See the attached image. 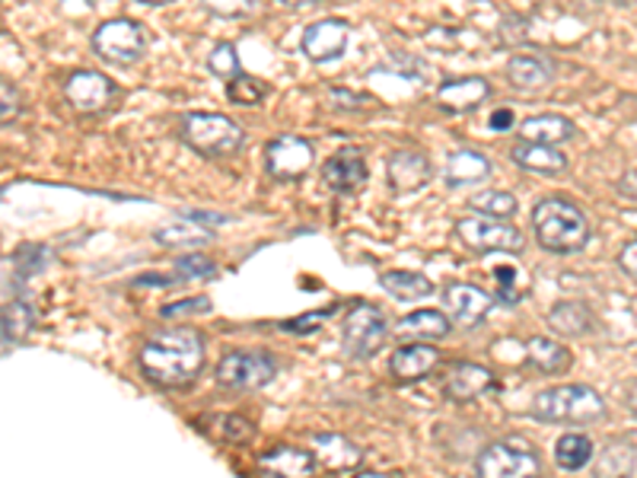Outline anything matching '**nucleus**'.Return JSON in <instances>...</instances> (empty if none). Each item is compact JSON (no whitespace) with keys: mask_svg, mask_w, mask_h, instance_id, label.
<instances>
[{"mask_svg":"<svg viewBox=\"0 0 637 478\" xmlns=\"http://www.w3.org/2000/svg\"><path fill=\"white\" fill-rule=\"evenodd\" d=\"M141 370L150 382L163 386V389H182L204 367V338L192 326H176V329H163L153 332L141 344Z\"/></svg>","mask_w":637,"mask_h":478,"instance_id":"nucleus-1","label":"nucleus"},{"mask_svg":"<svg viewBox=\"0 0 637 478\" xmlns=\"http://www.w3.org/2000/svg\"><path fill=\"white\" fill-rule=\"evenodd\" d=\"M533 230L542 249L555 255H574L589 242L587 214L561 194H548L533 207Z\"/></svg>","mask_w":637,"mask_h":478,"instance_id":"nucleus-2","label":"nucleus"},{"mask_svg":"<svg viewBox=\"0 0 637 478\" xmlns=\"http://www.w3.org/2000/svg\"><path fill=\"white\" fill-rule=\"evenodd\" d=\"M533 418L548 425H596L606 418V399L584 382L551 386L533 399Z\"/></svg>","mask_w":637,"mask_h":478,"instance_id":"nucleus-3","label":"nucleus"},{"mask_svg":"<svg viewBox=\"0 0 637 478\" xmlns=\"http://www.w3.org/2000/svg\"><path fill=\"white\" fill-rule=\"evenodd\" d=\"M182 141L207 160H227L245 147L243 128L220 112H189L179 128Z\"/></svg>","mask_w":637,"mask_h":478,"instance_id":"nucleus-4","label":"nucleus"},{"mask_svg":"<svg viewBox=\"0 0 637 478\" xmlns=\"http://www.w3.org/2000/svg\"><path fill=\"white\" fill-rule=\"evenodd\" d=\"M93 51L109 64L131 67L148 54V33L135 20H105L93 33Z\"/></svg>","mask_w":637,"mask_h":478,"instance_id":"nucleus-5","label":"nucleus"},{"mask_svg":"<svg viewBox=\"0 0 637 478\" xmlns=\"http://www.w3.org/2000/svg\"><path fill=\"white\" fill-rule=\"evenodd\" d=\"M456 237L462 239L472 252H523L526 239L523 234L507 224L504 217H494V214H479V217H466V221H456Z\"/></svg>","mask_w":637,"mask_h":478,"instance_id":"nucleus-6","label":"nucleus"},{"mask_svg":"<svg viewBox=\"0 0 637 478\" xmlns=\"http://www.w3.org/2000/svg\"><path fill=\"white\" fill-rule=\"evenodd\" d=\"M390 335V323L380 306L373 303H354L342 323V341L347 354L354 357H373Z\"/></svg>","mask_w":637,"mask_h":478,"instance_id":"nucleus-7","label":"nucleus"},{"mask_svg":"<svg viewBox=\"0 0 637 478\" xmlns=\"http://www.w3.org/2000/svg\"><path fill=\"white\" fill-rule=\"evenodd\" d=\"M278 364L268 351H230L224 354V361L217 364V382L227 389H240V392H252L262 389L275 380Z\"/></svg>","mask_w":637,"mask_h":478,"instance_id":"nucleus-8","label":"nucleus"},{"mask_svg":"<svg viewBox=\"0 0 637 478\" xmlns=\"http://www.w3.org/2000/svg\"><path fill=\"white\" fill-rule=\"evenodd\" d=\"M539 456L526 443H517V440L488 443L475 460V473L482 478H526L539 476Z\"/></svg>","mask_w":637,"mask_h":478,"instance_id":"nucleus-9","label":"nucleus"},{"mask_svg":"<svg viewBox=\"0 0 637 478\" xmlns=\"http://www.w3.org/2000/svg\"><path fill=\"white\" fill-rule=\"evenodd\" d=\"M316 153H313V143L294 138V135H284V138H275V141L265 147V169L271 179L278 183H294L303 179L306 169L313 166Z\"/></svg>","mask_w":637,"mask_h":478,"instance_id":"nucleus-10","label":"nucleus"},{"mask_svg":"<svg viewBox=\"0 0 637 478\" xmlns=\"http://www.w3.org/2000/svg\"><path fill=\"white\" fill-rule=\"evenodd\" d=\"M115 96H118V87L105 74H99V71H74L64 80V99L77 112H87V115L109 109L115 102Z\"/></svg>","mask_w":637,"mask_h":478,"instance_id":"nucleus-11","label":"nucleus"},{"mask_svg":"<svg viewBox=\"0 0 637 478\" xmlns=\"http://www.w3.org/2000/svg\"><path fill=\"white\" fill-rule=\"evenodd\" d=\"M347 39H351V29L344 26L342 20H319V23H309L303 29L300 48L309 61L326 64V61L342 58L347 51Z\"/></svg>","mask_w":637,"mask_h":478,"instance_id":"nucleus-12","label":"nucleus"},{"mask_svg":"<svg viewBox=\"0 0 637 478\" xmlns=\"http://www.w3.org/2000/svg\"><path fill=\"white\" fill-rule=\"evenodd\" d=\"M322 183L332 191H357L367 183V156L360 147H342L322 163Z\"/></svg>","mask_w":637,"mask_h":478,"instance_id":"nucleus-13","label":"nucleus"},{"mask_svg":"<svg viewBox=\"0 0 637 478\" xmlns=\"http://www.w3.org/2000/svg\"><path fill=\"white\" fill-rule=\"evenodd\" d=\"M386 176L395 194H411V191L424 189L434 179V166L424 153L418 150H398L386 163Z\"/></svg>","mask_w":637,"mask_h":478,"instance_id":"nucleus-14","label":"nucleus"},{"mask_svg":"<svg viewBox=\"0 0 637 478\" xmlns=\"http://www.w3.org/2000/svg\"><path fill=\"white\" fill-rule=\"evenodd\" d=\"M443 303H446V310H449V316L456 323L475 329L488 316V310L494 306V297L475 285H449L443 290Z\"/></svg>","mask_w":637,"mask_h":478,"instance_id":"nucleus-15","label":"nucleus"},{"mask_svg":"<svg viewBox=\"0 0 637 478\" xmlns=\"http://www.w3.org/2000/svg\"><path fill=\"white\" fill-rule=\"evenodd\" d=\"M437 364H441V351L424 344V341L402 344V348H395V354L390 357V370H393V377L398 382L424 380Z\"/></svg>","mask_w":637,"mask_h":478,"instance_id":"nucleus-16","label":"nucleus"},{"mask_svg":"<svg viewBox=\"0 0 637 478\" xmlns=\"http://www.w3.org/2000/svg\"><path fill=\"white\" fill-rule=\"evenodd\" d=\"M494 374L482 364H472V361H462V364H453L449 377L443 382V392L456 402H472L479 395H485L488 389H494Z\"/></svg>","mask_w":637,"mask_h":478,"instance_id":"nucleus-17","label":"nucleus"},{"mask_svg":"<svg viewBox=\"0 0 637 478\" xmlns=\"http://www.w3.org/2000/svg\"><path fill=\"white\" fill-rule=\"evenodd\" d=\"M313 453H316V463L332 469V473H344V469H357L360 460H364V450L347 440L344 433H316L313 437Z\"/></svg>","mask_w":637,"mask_h":478,"instance_id":"nucleus-18","label":"nucleus"},{"mask_svg":"<svg viewBox=\"0 0 637 478\" xmlns=\"http://www.w3.org/2000/svg\"><path fill=\"white\" fill-rule=\"evenodd\" d=\"M510 160H513L520 169H526V173H539V176H558V173H564V169H568V156H564L558 147H551V143H536V141L517 143V147L510 150Z\"/></svg>","mask_w":637,"mask_h":478,"instance_id":"nucleus-19","label":"nucleus"},{"mask_svg":"<svg viewBox=\"0 0 637 478\" xmlns=\"http://www.w3.org/2000/svg\"><path fill=\"white\" fill-rule=\"evenodd\" d=\"M491 96V84L485 77H459L446 80L437 90V102L446 112H472Z\"/></svg>","mask_w":637,"mask_h":478,"instance_id":"nucleus-20","label":"nucleus"},{"mask_svg":"<svg viewBox=\"0 0 637 478\" xmlns=\"http://www.w3.org/2000/svg\"><path fill=\"white\" fill-rule=\"evenodd\" d=\"M507 80L517 90H545L555 80V64L542 54H513L507 61Z\"/></svg>","mask_w":637,"mask_h":478,"instance_id":"nucleus-21","label":"nucleus"},{"mask_svg":"<svg viewBox=\"0 0 637 478\" xmlns=\"http://www.w3.org/2000/svg\"><path fill=\"white\" fill-rule=\"evenodd\" d=\"M491 176V160L479 150H456L449 160H446V169H443V179L446 186L453 189H462V186H479Z\"/></svg>","mask_w":637,"mask_h":478,"instance_id":"nucleus-22","label":"nucleus"},{"mask_svg":"<svg viewBox=\"0 0 637 478\" xmlns=\"http://www.w3.org/2000/svg\"><path fill=\"white\" fill-rule=\"evenodd\" d=\"M258 466L271 476H313L316 473V453L309 450H300V446H275L268 450Z\"/></svg>","mask_w":637,"mask_h":478,"instance_id":"nucleus-23","label":"nucleus"},{"mask_svg":"<svg viewBox=\"0 0 637 478\" xmlns=\"http://www.w3.org/2000/svg\"><path fill=\"white\" fill-rule=\"evenodd\" d=\"M574 135H577V131H574V125H571L564 115H558V112L533 115V118H526V122L520 125V138H523V141L551 143V147L574 141Z\"/></svg>","mask_w":637,"mask_h":478,"instance_id":"nucleus-24","label":"nucleus"},{"mask_svg":"<svg viewBox=\"0 0 637 478\" xmlns=\"http://www.w3.org/2000/svg\"><path fill=\"white\" fill-rule=\"evenodd\" d=\"M526 364L542 370V374H564L574 364V354L564 344H558L545 335H536L526 344Z\"/></svg>","mask_w":637,"mask_h":478,"instance_id":"nucleus-25","label":"nucleus"},{"mask_svg":"<svg viewBox=\"0 0 637 478\" xmlns=\"http://www.w3.org/2000/svg\"><path fill=\"white\" fill-rule=\"evenodd\" d=\"M548 326L564 338H581L593 329V313L587 303L581 300H564L558 306H551L548 313Z\"/></svg>","mask_w":637,"mask_h":478,"instance_id":"nucleus-26","label":"nucleus"},{"mask_svg":"<svg viewBox=\"0 0 637 478\" xmlns=\"http://www.w3.org/2000/svg\"><path fill=\"white\" fill-rule=\"evenodd\" d=\"M380 285L402 303H415V300H424L434 293V281L421 272H383Z\"/></svg>","mask_w":637,"mask_h":478,"instance_id":"nucleus-27","label":"nucleus"},{"mask_svg":"<svg viewBox=\"0 0 637 478\" xmlns=\"http://www.w3.org/2000/svg\"><path fill=\"white\" fill-rule=\"evenodd\" d=\"M449 329L453 326L441 310H415L405 319H398L395 335H402V338H443V335H449Z\"/></svg>","mask_w":637,"mask_h":478,"instance_id":"nucleus-28","label":"nucleus"},{"mask_svg":"<svg viewBox=\"0 0 637 478\" xmlns=\"http://www.w3.org/2000/svg\"><path fill=\"white\" fill-rule=\"evenodd\" d=\"M153 239L160 246H166V249H198V246H211L214 234L204 230V227H198L195 221L189 217V221H176L169 227L153 230Z\"/></svg>","mask_w":637,"mask_h":478,"instance_id":"nucleus-29","label":"nucleus"},{"mask_svg":"<svg viewBox=\"0 0 637 478\" xmlns=\"http://www.w3.org/2000/svg\"><path fill=\"white\" fill-rule=\"evenodd\" d=\"M589 460H593V440H589L587 433H564V437H558V443H555V463L564 469V473H577V469H584L589 466Z\"/></svg>","mask_w":637,"mask_h":478,"instance_id":"nucleus-30","label":"nucleus"},{"mask_svg":"<svg viewBox=\"0 0 637 478\" xmlns=\"http://www.w3.org/2000/svg\"><path fill=\"white\" fill-rule=\"evenodd\" d=\"M36 326V310L26 300H13L3 306V348L23 341Z\"/></svg>","mask_w":637,"mask_h":478,"instance_id":"nucleus-31","label":"nucleus"},{"mask_svg":"<svg viewBox=\"0 0 637 478\" xmlns=\"http://www.w3.org/2000/svg\"><path fill=\"white\" fill-rule=\"evenodd\" d=\"M268 93H271V87L265 80L252 77V74H240V77L227 80V99L233 105H262Z\"/></svg>","mask_w":637,"mask_h":478,"instance_id":"nucleus-32","label":"nucleus"},{"mask_svg":"<svg viewBox=\"0 0 637 478\" xmlns=\"http://www.w3.org/2000/svg\"><path fill=\"white\" fill-rule=\"evenodd\" d=\"M207 71H211L217 80H233V77H240L243 67H240L237 46H233V42H220V46L214 48V51L207 54Z\"/></svg>","mask_w":637,"mask_h":478,"instance_id":"nucleus-33","label":"nucleus"},{"mask_svg":"<svg viewBox=\"0 0 637 478\" xmlns=\"http://www.w3.org/2000/svg\"><path fill=\"white\" fill-rule=\"evenodd\" d=\"M472 211L479 214H494V217H510L517 214V198L510 191H479L472 194Z\"/></svg>","mask_w":637,"mask_h":478,"instance_id":"nucleus-34","label":"nucleus"},{"mask_svg":"<svg viewBox=\"0 0 637 478\" xmlns=\"http://www.w3.org/2000/svg\"><path fill=\"white\" fill-rule=\"evenodd\" d=\"M217 275V265L204 255H182L176 259V278L179 281H189V278H214Z\"/></svg>","mask_w":637,"mask_h":478,"instance_id":"nucleus-35","label":"nucleus"},{"mask_svg":"<svg viewBox=\"0 0 637 478\" xmlns=\"http://www.w3.org/2000/svg\"><path fill=\"white\" fill-rule=\"evenodd\" d=\"M204 10H211L214 16H224V20H243L255 10V0H201Z\"/></svg>","mask_w":637,"mask_h":478,"instance_id":"nucleus-36","label":"nucleus"},{"mask_svg":"<svg viewBox=\"0 0 637 478\" xmlns=\"http://www.w3.org/2000/svg\"><path fill=\"white\" fill-rule=\"evenodd\" d=\"M494 278H497V297H500L507 306H513V303H520V300H523V290L517 287V268L504 265V268H497V272H494Z\"/></svg>","mask_w":637,"mask_h":478,"instance_id":"nucleus-37","label":"nucleus"},{"mask_svg":"<svg viewBox=\"0 0 637 478\" xmlns=\"http://www.w3.org/2000/svg\"><path fill=\"white\" fill-rule=\"evenodd\" d=\"M255 428L245 422L243 415H220V437L230 440V443H249Z\"/></svg>","mask_w":637,"mask_h":478,"instance_id":"nucleus-38","label":"nucleus"},{"mask_svg":"<svg viewBox=\"0 0 637 478\" xmlns=\"http://www.w3.org/2000/svg\"><path fill=\"white\" fill-rule=\"evenodd\" d=\"M195 313H211L207 297H192V300H179V303L163 306V319H179V316H195Z\"/></svg>","mask_w":637,"mask_h":478,"instance_id":"nucleus-39","label":"nucleus"},{"mask_svg":"<svg viewBox=\"0 0 637 478\" xmlns=\"http://www.w3.org/2000/svg\"><path fill=\"white\" fill-rule=\"evenodd\" d=\"M16 268H20V275H33V272H39L42 268V262H46V249H39V246H23L20 252H16Z\"/></svg>","mask_w":637,"mask_h":478,"instance_id":"nucleus-40","label":"nucleus"},{"mask_svg":"<svg viewBox=\"0 0 637 478\" xmlns=\"http://www.w3.org/2000/svg\"><path fill=\"white\" fill-rule=\"evenodd\" d=\"M329 313H332V310H326V313H303V316H296V319H291V323H281V329H284V332H294V335L316 332Z\"/></svg>","mask_w":637,"mask_h":478,"instance_id":"nucleus-41","label":"nucleus"},{"mask_svg":"<svg viewBox=\"0 0 637 478\" xmlns=\"http://www.w3.org/2000/svg\"><path fill=\"white\" fill-rule=\"evenodd\" d=\"M0 99H3L0 122H3V125H10V122L20 115V93H16V87H10V84L3 80V87H0Z\"/></svg>","mask_w":637,"mask_h":478,"instance_id":"nucleus-42","label":"nucleus"},{"mask_svg":"<svg viewBox=\"0 0 637 478\" xmlns=\"http://www.w3.org/2000/svg\"><path fill=\"white\" fill-rule=\"evenodd\" d=\"M332 96V102L339 105V109H360V105H377L373 99H367V96H354L351 90H329Z\"/></svg>","mask_w":637,"mask_h":478,"instance_id":"nucleus-43","label":"nucleus"},{"mask_svg":"<svg viewBox=\"0 0 637 478\" xmlns=\"http://www.w3.org/2000/svg\"><path fill=\"white\" fill-rule=\"evenodd\" d=\"M619 265H622V272H625V275L637 278V239L635 242H628V246L619 252Z\"/></svg>","mask_w":637,"mask_h":478,"instance_id":"nucleus-44","label":"nucleus"},{"mask_svg":"<svg viewBox=\"0 0 637 478\" xmlns=\"http://www.w3.org/2000/svg\"><path fill=\"white\" fill-rule=\"evenodd\" d=\"M517 122H513V109H497L494 115H491V128L494 131H510Z\"/></svg>","mask_w":637,"mask_h":478,"instance_id":"nucleus-45","label":"nucleus"},{"mask_svg":"<svg viewBox=\"0 0 637 478\" xmlns=\"http://www.w3.org/2000/svg\"><path fill=\"white\" fill-rule=\"evenodd\" d=\"M619 194H622L625 201H637V169L625 173V176L619 179Z\"/></svg>","mask_w":637,"mask_h":478,"instance_id":"nucleus-46","label":"nucleus"},{"mask_svg":"<svg viewBox=\"0 0 637 478\" xmlns=\"http://www.w3.org/2000/svg\"><path fill=\"white\" fill-rule=\"evenodd\" d=\"M189 217H195L198 224H227V217H220V214H201V211H192Z\"/></svg>","mask_w":637,"mask_h":478,"instance_id":"nucleus-47","label":"nucleus"},{"mask_svg":"<svg viewBox=\"0 0 637 478\" xmlns=\"http://www.w3.org/2000/svg\"><path fill=\"white\" fill-rule=\"evenodd\" d=\"M625 402H628V408L637 415V380L628 382V392H625Z\"/></svg>","mask_w":637,"mask_h":478,"instance_id":"nucleus-48","label":"nucleus"},{"mask_svg":"<svg viewBox=\"0 0 637 478\" xmlns=\"http://www.w3.org/2000/svg\"><path fill=\"white\" fill-rule=\"evenodd\" d=\"M278 3H284V7H309V3H316V0H278Z\"/></svg>","mask_w":637,"mask_h":478,"instance_id":"nucleus-49","label":"nucleus"},{"mask_svg":"<svg viewBox=\"0 0 637 478\" xmlns=\"http://www.w3.org/2000/svg\"><path fill=\"white\" fill-rule=\"evenodd\" d=\"M141 3H150V7H160V3H173V0H141Z\"/></svg>","mask_w":637,"mask_h":478,"instance_id":"nucleus-50","label":"nucleus"},{"mask_svg":"<svg viewBox=\"0 0 637 478\" xmlns=\"http://www.w3.org/2000/svg\"><path fill=\"white\" fill-rule=\"evenodd\" d=\"M84 3H97V0H84Z\"/></svg>","mask_w":637,"mask_h":478,"instance_id":"nucleus-51","label":"nucleus"}]
</instances>
